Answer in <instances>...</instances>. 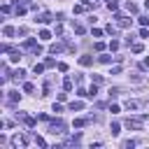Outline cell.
I'll use <instances>...</instances> for the list:
<instances>
[{
	"label": "cell",
	"instance_id": "1",
	"mask_svg": "<svg viewBox=\"0 0 149 149\" xmlns=\"http://www.w3.org/2000/svg\"><path fill=\"white\" fill-rule=\"evenodd\" d=\"M144 119H147L144 114H140V116H130V119L126 121V126H128V128H135V130H140V128H142V123H144Z\"/></svg>",
	"mask_w": 149,
	"mask_h": 149
},
{
	"label": "cell",
	"instance_id": "2",
	"mask_svg": "<svg viewBox=\"0 0 149 149\" xmlns=\"http://www.w3.org/2000/svg\"><path fill=\"white\" fill-rule=\"evenodd\" d=\"M49 133H54V135H61V133H65V123H63L61 119L51 121V123H49Z\"/></svg>",
	"mask_w": 149,
	"mask_h": 149
},
{
	"label": "cell",
	"instance_id": "3",
	"mask_svg": "<svg viewBox=\"0 0 149 149\" xmlns=\"http://www.w3.org/2000/svg\"><path fill=\"white\" fill-rule=\"evenodd\" d=\"M91 63H93V58H91V56H81V58H79V65H84V68H88Z\"/></svg>",
	"mask_w": 149,
	"mask_h": 149
},
{
	"label": "cell",
	"instance_id": "4",
	"mask_svg": "<svg viewBox=\"0 0 149 149\" xmlns=\"http://www.w3.org/2000/svg\"><path fill=\"white\" fill-rule=\"evenodd\" d=\"M79 109H84V102H79V100H77V102H72V105H70V112H79Z\"/></svg>",
	"mask_w": 149,
	"mask_h": 149
},
{
	"label": "cell",
	"instance_id": "5",
	"mask_svg": "<svg viewBox=\"0 0 149 149\" xmlns=\"http://www.w3.org/2000/svg\"><path fill=\"white\" fill-rule=\"evenodd\" d=\"M35 21H40V23H49V21H51V14H42V16H37Z\"/></svg>",
	"mask_w": 149,
	"mask_h": 149
},
{
	"label": "cell",
	"instance_id": "6",
	"mask_svg": "<svg viewBox=\"0 0 149 149\" xmlns=\"http://www.w3.org/2000/svg\"><path fill=\"white\" fill-rule=\"evenodd\" d=\"M40 40H44V42L51 40V33H49V30H40Z\"/></svg>",
	"mask_w": 149,
	"mask_h": 149
},
{
	"label": "cell",
	"instance_id": "7",
	"mask_svg": "<svg viewBox=\"0 0 149 149\" xmlns=\"http://www.w3.org/2000/svg\"><path fill=\"white\" fill-rule=\"evenodd\" d=\"M23 77H26V72H23V70H21V68H19V70H16V72H14V79H16V81H21V79H23Z\"/></svg>",
	"mask_w": 149,
	"mask_h": 149
},
{
	"label": "cell",
	"instance_id": "8",
	"mask_svg": "<svg viewBox=\"0 0 149 149\" xmlns=\"http://www.w3.org/2000/svg\"><path fill=\"white\" fill-rule=\"evenodd\" d=\"M19 98H21V93H19V91H9V100H12V102H16Z\"/></svg>",
	"mask_w": 149,
	"mask_h": 149
},
{
	"label": "cell",
	"instance_id": "9",
	"mask_svg": "<svg viewBox=\"0 0 149 149\" xmlns=\"http://www.w3.org/2000/svg\"><path fill=\"white\" fill-rule=\"evenodd\" d=\"M126 107H128V109H137V107H140V102H137V100H128V102H126Z\"/></svg>",
	"mask_w": 149,
	"mask_h": 149
},
{
	"label": "cell",
	"instance_id": "10",
	"mask_svg": "<svg viewBox=\"0 0 149 149\" xmlns=\"http://www.w3.org/2000/svg\"><path fill=\"white\" fill-rule=\"evenodd\" d=\"M109 130H112V135H119V133H121V126H119V123H112Z\"/></svg>",
	"mask_w": 149,
	"mask_h": 149
},
{
	"label": "cell",
	"instance_id": "11",
	"mask_svg": "<svg viewBox=\"0 0 149 149\" xmlns=\"http://www.w3.org/2000/svg\"><path fill=\"white\" fill-rule=\"evenodd\" d=\"M126 9H128V12H133V14H135V12H137V5H135V2H126Z\"/></svg>",
	"mask_w": 149,
	"mask_h": 149
},
{
	"label": "cell",
	"instance_id": "12",
	"mask_svg": "<svg viewBox=\"0 0 149 149\" xmlns=\"http://www.w3.org/2000/svg\"><path fill=\"white\" fill-rule=\"evenodd\" d=\"M2 33H5V37H12V35H14V28H12V26H5Z\"/></svg>",
	"mask_w": 149,
	"mask_h": 149
},
{
	"label": "cell",
	"instance_id": "13",
	"mask_svg": "<svg viewBox=\"0 0 149 149\" xmlns=\"http://www.w3.org/2000/svg\"><path fill=\"white\" fill-rule=\"evenodd\" d=\"M44 68H47V65H42V63H35V68H33V72H35V74H40V72H42Z\"/></svg>",
	"mask_w": 149,
	"mask_h": 149
},
{
	"label": "cell",
	"instance_id": "14",
	"mask_svg": "<svg viewBox=\"0 0 149 149\" xmlns=\"http://www.w3.org/2000/svg\"><path fill=\"white\" fill-rule=\"evenodd\" d=\"M63 88H65V91H72V79H70V77L63 81Z\"/></svg>",
	"mask_w": 149,
	"mask_h": 149
},
{
	"label": "cell",
	"instance_id": "15",
	"mask_svg": "<svg viewBox=\"0 0 149 149\" xmlns=\"http://www.w3.org/2000/svg\"><path fill=\"white\" fill-rule=\"evenodd\" d=\"M23 91H26V93H33V91H35V86H33L30 81H26V84H23Z\"/></svg>",
	"mask_w": 149,
	"mask_h": 149
},
{
	"label": "cell",
	"instance_id": "16",
	"mask_svg": "<svg viewBox=\"0 0 149 149\" xmlns=\"http://www.w3.org/2000/svg\"><path fill=\"white\" fill-rule=\"evenodd\" d=\"M116 49H119V40H112L109 42V51H116Z\"/></svg>",
	"mask_w": 149,
	"mask_h": 149
},
{
	"label": "cell",
	"instance_id": "17",
	"mask_svg": "<svg viewBox=\"0 0 149 149\" xmlns=\"http://www.w3.org/2000/svg\"><path fill=\"white\" fill-rule=\"evenodd\" d=\"M95 93H98V86H95V84H93V86H91V88H88V98H95Z\"/></svg>",
	"mask_w": 149,
	"mask_h": 149
},
{
	"label": "cell",
	"instance_id": "18",
	"mask_svg": "<svg viewBox=\"0 0 149 149\" xmlns=\"http://www.w3.org/2000/svg\"><path fill=\"white\" fill-rule=\"evenodd\" d=\"M81 126H86V119H74V128H81Z\"/></svg>",
	"mask_w": 149,
	"mask_h": 149
},
{
	"label": "cell",
	"instance_id": "19",
	"mask_svg": "<svg viewBox=\"0 0 149 149\" xmlns=\"http://www.w3.org/2000/svg\"><path fill=\"white\" fill-rule=\"evenodd\" d=\"M107 7H109V12H116V7H119V5H116L114 0H109V2H107Z\"/></svg>",
	"mask_w": 149,
	"mask_h": 149
},
{
	"label": "cell",
	"instance_id": "20",
	"mask_svg": "<svg viewBox=\"0 0 149 149\" xmlns=\"http://www.w3.org/2000/svg\"><path fill=\"white\" fill-rule=\"evenodd\" d=\"M61 49H63V47H61V44H51V49H49V51H51V54H58V51H61Z\"/></svg>",
	"mask_w": 149,
	"mask_h": 149
},
{
	"label": "cell",
	"instance_id": "21",
	"mask_svg": "<svg viewBox=\"0 0 149 149\" xmlns=\"http://www.w3.org/2000/svg\"><path fill=\"white\" fill-rule=\"evenodd\" d=\"M130 51H133V54H140V51H142V44H133Z\"/></svg>",
	"mask_w": 149,
	"mask_h": 149
},
{
	"label": "cell",
	"instance_id": "22",
	"mask_svg": "<svg viewBox=\"0 0 149 149\" xmlns=\"http://www.w3.org/2000/svg\"><path fill=\"white\" fill-rule=\"evenodd\" d=\"M9 58H12V61H14V63H16V61H19V58H21V51H12V56H9Z\"/></svg>",
	"mask_w": 149,
	"mask_h": 149
},
{
	"label": "cell",
	"instance_id": "23",
	"mask_svg": "<svg viewBox=\"0 0 149 149\" xmlns=\"http://www.w3.org/2000/svg\"><path fill=\"white\" fill-rule=\"evenodd\" d=\"M44 65H47V68H54V65H56V61H54V58H47V61H44Z\"/></svg>",
	"mask_w": 149,
	"mask_h": 149
},
{
	"label": "cell",
	"instance_id": "24",
	"mask_svg": "<svg viewBox=\"0 0 149 149\" xmlns=\"http://www.w3.org/2000/svg\"><path fill=\"white\" fill-rule=\"evenodd\" d=\"M123 147H126V149H133V147H135V142H133V140H126V142H123Z\"/></svg>",
	"mask_w": 149,
	"mask_h": 149
},
{
	"label": "cell",
	"instance_id": "25",
	"mask_svg": "<svg viewBox=\"0 0 149 149\" xmlns=\"http://www.w3.org/2000/svg\"><path fill=\"white\" fill-rule=\"evenodd\" d=\"M91 33H93V37H100V35H102V30H100V28H93Z\"/></svg>",
	"mask_w": 149,
	"mask_h": 149
},
{
	"label": "cell",
	"instance_id": "26",
	"mask_svg": "<svg viewBox=\"0 0 149 149\" xmlns=\"http://www.w3.org/2000/svg\"><path fill=\"white\" fill-rule=\"evenodd\" d=\"M140 23L142 26H149V16H140Z\"/></svg>",
	"mask_w": 149,
	"mask_h": 149
},
{
	"label": "cell",
	"instance_id": "27",
	"mask_svg": "<svg viewBox=\"0 0 149 149\" xmlns=\"http://www.w3.org/2000/svg\"><path fill=\"white\" fill-rule=\"evenodd\" d=\"M142 68H149V56L144 58V63H142Z\"/></svg>",
	"mask_w": 149,
	"mask_h": 149
},
{
	"label": "cell",
	"instance_id": "28",
	"mask_svg": "<svg viewBox=\"0 0 149 149\" xmlns=\"http://www.w3.org/2000/svg\"><path fill=\"white\" fill-rule=\"evenodd\" d=\"M144 5H147V7H149V0H144Z\"/></svg>",
	"mask_w": 149,
	"mask_h": 149
}]
</instances>
